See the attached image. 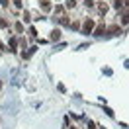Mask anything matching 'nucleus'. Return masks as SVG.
<instances>
[{"mask_svg":"<svg viewBox=\"0 0 129 129\" xmlns=\"http://www.w3.org/2000/svg\"><path fill=\"white\" fill-rule=\"evenodd\" d=\"M92 27H94V22H92V20H88V22L84 24V33H88L90 29H92Z\"/></svg>","mask_w":129,"mask_h":129,"instance_id":"obj_1","label":"nucleus"},{"mask_svg":"<svg viewBox=\"0 0 129 129\" xmlns=\"http://www.w3.org/2000/svg\"><path fill=\"white\" fill-rule=\"evenodd\" d=\"M74 4H76V0H67V6H69V8H73Z\"/></svg>","mask_w":129,"mask_h":129,"instance_id":"obj_2","label":"nucleus"},{"mask_svg":"<svg viewBox=\"0 0 129 129\" xmlns=\"http://www.w3.org/2000/svg\"><path fill=\"white\" fill-rule=\"evenodd\" d=\"M102 33H104V25H100V27L96 29V35H102Z\"/></svg>","mask_w":129,"mask_h":129,"instance_id":"obj_3","label":"nucleus"},{"mask_svg":"<svg viewBox=\"0 0 129 129\" xmlns=\"http://www.w3.org/2000/svg\"><path fill=\"white\" fill-rule=\"evenodd\" d=\"M0 27H6V22H4V20H0Z\"/></svg>","mask_w":129,"mask_h":129,"instance_id":"obj_4","label":"nucleus"}]
</instances>
